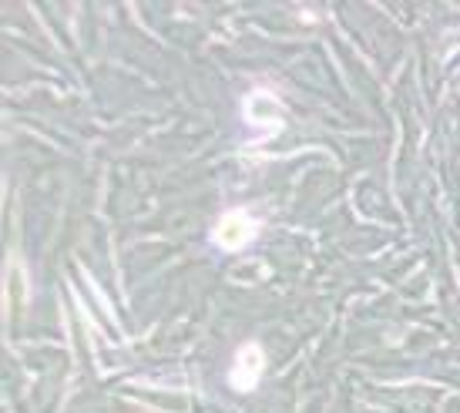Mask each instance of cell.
I'll return each mask as SVG.
<instances>
[{
  "instance_id": "1",
  "label": "cell",
  "mask_w": 460,
  "mask_h": 413,
  "mask_svg": "<svg viewBox=\"0 0 460 413\" xmlns=\"http://www.w3.org/2000/svg\"><path fill=\"white\" fill-rule=\"evenodd\" d=\"M262 366H266V353H262V347H259V343H245V347L235 353V363H232V370H229L232 387L239 390V393H249V390L259 383Z\"/></svg>"
},
{
  "instance_id": "2",
  "label": "cell",
  "mask_w": 460,
  "mask_h": 413,
  "mask_svg": "<svg viewBox=\"0 0 460 413\" xmlns=\"http://www.w3.org/2000/svg\"><path fill=\"white\" fill-rule=\"evenodd\" d=\"M256 235V222L249 219L245 212H226L222 215V222L216 225V242L222 249H229V252H235V249H243L249 239Z\"/></svg>"
},
{
  "instance_id": "3",
  "label": "cell",
  "mask_w": 460,
  "mask_h": 413,
  "mask_svg": "<svg viewBox=\"0 0 460 413\" xmlns=\"http://www.w3.org/2000/svg\"><path fill=\"white\" fill-rule=\"evenodd\" d=\"M245 121L256 128H279V101L269 91H252L245 98Z\"/></svg>"
}]
</instances>
